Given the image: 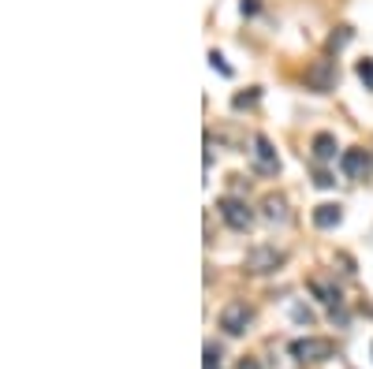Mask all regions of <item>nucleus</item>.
I'll list each match as a JSON object with an SVG mask.
<instances>
[{
    "label": "nucleus",
    "mask_w": 373,
    "mask_h": 369,
    "mask_svg": "<svg viewBox=\"0 0 373 369\" xmlns=\"http://www.w3.org/2000/svg\"><path fill=\"white\" fill-rule=\"evenodd\" d=\"M339 168H344L347 179H366V172H369L366 149H344V157H339Z\"/></svg>",
    "instance_id": "obj_7"
},
{
    "label": "nucleus",
    "mask_w": 373,
    "mask_h": 369,
    "mask_svg": "<svg viewBox=\"0 0 373 369\" xmlns=\"http://www.w3.org/2000/svg\"><path fill=\"white\" fill-rule=\"evenodd\" d=\"M254 164L262 176H277L280 172V157L277 149H272V142L265 138V134H254Z\"/></svg>",
    "instance_id": "obj_6"
},
{
    "label": "nucleus",
    "mask_w": 373,
    "mask_h": 369,
    "mask_svg": "<svg viewBox=\"0 0 373 369\" xmlns=\"http://www.w3.org/2000/svg\"><path fill=\"white\" fill-rule=\"evenodd\" d=\"M359 79L366 82V90H373V60H359Z\"/></svg>",
    "instance_id": "obj_13"
},
{
    "label": "nucleus",
    "mask_w": 373,
    "mask_h": 369,
    "mask_svg": "<svg viewBox=\"0 0 373 369\" xmlns=\"http://www.w3.org/2000/svg\"><path fill=\"white\" fill-rule=\"evenodd\" d=\"M306 86L317 93H332L336 90V60H314L306 67Z\"/></svg>",
    "instance_id": "obj_3"
},
{
    "label": "nucleus",
    "mask_w": 373,
    "mask_h": 369,
    "mask_svg": "<svg viewBox=\"0 0 373 369\" xmlns=\"http://www.w3.org/2000/svg\"><path fill=\"white\" fill-rule=\"evenodd\" d=\"M336 134H329V131H321V134H314V157L317 161H332L336 157Z\"/></svg>",
    "instance_id": "obj_10"
},
{
    "label": "nucleus",
    "mask_w": 373,
    "mask_h": 369,
    "mask_svg": "<svg viewBox=\"0 0 373 369\" xmlns=\"http://www.w3.org/2000/svg\"><path fill=\"white\" fill-rule=\"evenodd\" d=\"M254 101H257V90H250V93H239V97L232 101V105H235V108H247V105H254Z\"/></svg>",
    "instance_id": "obj_15"
},
{
    "label": "nucleus",
    "mask_w": 373,
    "mask_h": 369,
    "mask_svg": "<svg viewBox=\"0 0 373 369\" xmlns=\"http://www.w3.org/2000/svg\"><path fill=\"white\" fill-rule=\"evenodd\" d=\"M250 321H254V310L247 306V302H228V306L220 310V328L228 335H242Z\"/></svg>",
    "instance_id": "obj_4"
},
{
    "label": "nucleus",
    "mask_w": 373,
    "mask_h": 369,
    "mask_svg": "<svg viewBox=\"0 0 373 369\" xmlns=\"http://www.w3.org/2000/svg\"><path fill=\"white\" fill-rule=\"evenodd\" d=\"M217 209H220L224 224H228L232 231H247V228L254 224V213H250V206H247L242 198H220Z\"/></svg>",
    "instance_id": "obj_1"
},
{
    "label": "nucleus",
    "mask_w": 373,
    "mask_h": 369,
    "mask_svg": "<svg viewBox=\"0 0 373 369\" xmlns=\"http://www.w3.org/2000/svg\"><path fill=\"white\" fill-rule=\"evenodd\" d=\"M257 11V0H242V15H254Z\"/></svg>",
    "instance_id": "obj_19"
},
{
    "label": "nucleus",
    "mask_w": 373,
    "mask_h": 369,
    "mask_svg": "<svg viewBox=\"0 0 373 369\" xmlns=\"http://www.w3.org/2000/svg\"><path fill=\"white\" fill-rule=\"evenodd\" d=\"M339 221H344V209H339L336 201H325V206L314 209V224L317 228H339Z\"/></svg>",
    "instance_id": "obj_8"
},
{
    "label": "nucleus",
    "mask_w": 373,
    "mask_h": 369,
    "mask_svg": "<svg viewBox=\"0 0 373 369\" xmlns=\"http://www.w3.org/2000/svg\"><path fill=\"white\" fill-rule=\"evenodd\" d=\"M239 369H262V365H257V362H242Z\"/></svg>",
    "instance_id": "obj_20"
},
{
    "label": "nucleus",
    "mask_w": 373,
    "mask_h": 369,
    "mask_svg": "<svg viewBox=\"0 0 373 369\" xmlns=\"http://www.w3.org/2000/svg\"><path fill=\"white\" fill-rule=\"evenodd\" d=\"M329 355H332L329 340H314V335H306V340L291 343V358H299V362H325Z\"/></svg>",
    "instance_id": "obj_5"
},
{
    "label": "nucleus",
    "mask_w": 373,
    "mask_h": 369,
    "mask_svg": "<svg viewBox=\"0 0 373 369\" xmlns=\"http://www.w3.org/2000/svg\"><path fill=\"white\" fill-rule=\"evenodd\" d=\"M310 288H314V295H321V302H329V306H336V302H339V291L325 288V283H310Z\"/></svg>",
    "instance_id": "obj_11"
},
{
    "label": "nucleus",
    "mask_w": 373,
    "mask_h": 369,
    "mask_svg": "<svg viewBox=\"0 0 373 369\" xmlns=\"http://www.w3.org/2000/svg\"><path fill=\"white\" fill-rule=\"evenodd\" d=\"M314 183H317V187H321V191H329V187H332V183H336V179H332L329 172H317V179H314Z\"/></svg>",
    "instance_id": "obj_18"
},
{
    "label": "nucleus",
    "mask_w": 373,
    "mask_h": 369,
    "mask_svg": "<svg viewBox=\"0 0 373 369\" xmlns=\"http://www.w3.org/2000/svg\"><path fill=\"white\" fill-rule=\"evenodd\" d=\"M209 64H213V71H220L224 79H232V67L224 64V56H220V53H209Z\"/></svg>",
    "instance_id": "obj_14"
},
{
    "label": "nucleus",
    "mask_w": 373,
    "mask_h": 369,
    "mask_svg": "<svg viewBox=\"0 0 373 369\" xmlns=\"http://www.w3.org/2000/svg\"><path fill=\"white\" fill-rule=\"evenodd\" d=\"M262 209H265V221H272V224H284L287 221V201L280 194H269L262 201Z\"/></svg>",
    "instance_id": "obj_9"
},
{
    "label": "nucleus",
    "mask_w": 373,
    "mask_h": 369,
    "mask_svg": "<svg viewBox=\"0 0 373 369\" xmlns=\"http://www.w3.org/2000/svg\"><path fill=\"white\" fill-rule=\"evenodd\" d=\"M291 317H295V321H306V325L314 321V313H310V310H302V306H295V310H291Z\"/></svg>",
    "instance_id": "obj_17"
},
{
    "label": "nucleus",
    "mask_w": 373,
    "mask_h": 369,
    "mask_svg": "<svg viewBox=\"0 0 373 369\" xmlns=\"http://www.w3.org/2000/svg\"><path fill=\"white\" fill-rule=\"evenodd\" d=\"M347 41H351V26H339L332 38H329V49H344Z\"/></svg>",
    "instance_id": "obj_12"
},
{
    "label": "nucleus",
    "mask_w": 373,
    "mask_h": 369,
    "mask_svg": "<svg viewBox=\"0 0 373 369\" xmlns=\"http://www.w3.org/2000/svg\"><path fill=\"white\" fill-rule=\"evenodd\" d=\"M217 365H220V350L205 347V369H217Z\"/></svg>",
    "instance_id": "obj_16"
},
{
    "label": "nucleus",
    "mask_w": 373,
    "mask_h": 369,
    "mask_svg": "<svg viewBox=\"0 0 373 369\" xmlns=\"http://www.w3.org/2000/svg\"><path fill=\"white\" fill-rule=\"evenodd\" d=\"M284 265V254L277 246H254L247 254V273L254 276H265V273H277V268Z\"/></svg>",
    "instance_id": "obj_2"
}]
</instances>
